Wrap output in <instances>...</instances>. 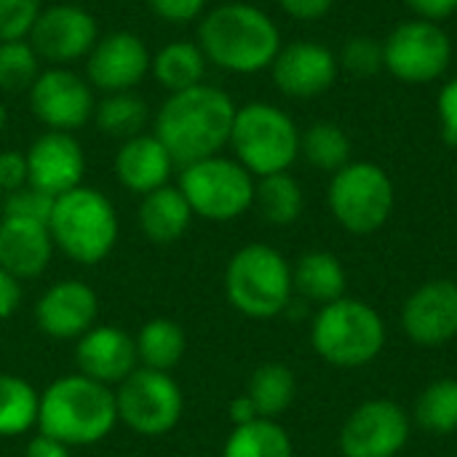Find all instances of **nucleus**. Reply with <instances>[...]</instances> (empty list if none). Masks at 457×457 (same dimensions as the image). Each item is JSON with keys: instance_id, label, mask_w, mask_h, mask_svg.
<instances>
[{"instance_id": "39448f33", "label": "nucleus", "mask_w": 457, "mask_h": 457, "mask_svg": "<svg viewBox=\"0 0 457 457\" xmlns=\"http://www.w3.org/2000/svg\"><path fill=\"white\" fill-rule=\"evenodd\" d=\"M292 268L281 252L268 244H246L225 270V295L230 305L249 319H273L289 308Z\"/></svg>"}, {"instance_id": "a878e982", "label": "nucleus", "mask_w": 457, "mask_h": 457, "mask_svg": "<svg viewBox=\"0 0 457 457\" xmlns=\"http://www.w3.org/2000/svg\"><path fill=\"white\" fill-rule=\"evenodd\" d=\"M137 359L147 370L169 372L174 370L187 348L185 329L171 319H153L137 335Z\"/></svg>"}, {"instance_id": "bb28decb", "label": "nucleus", "mask_w": 457, "mask_h": 457, "mask_svg": "<svg viewBox=\"0 0 457 457\" xmlns=\"http://www.w3.org/2000/svg\"><path fill=\"white\" fill-rule=\"evenodd\" d=\"M303 187L289 171L260 177V182L254 185V206L270 225L284 228L297 222V217L303 214Z\"/></svg>"}, {"instance_id": "b1692460", "label": "nucleus", "mask_w": 457, "mask_h": 457, "mask_svg": "<svg viewBox=\"0 0 457 457\" xmlns=\"http://www.w3.org/2000/svg\"><path fill=\"white\" fill-rule=\"evenodd\" d=\"M292 287L313 303L329 305L345 292V270L329 252H308L292 268Z\"/></svg>"}, {"instance_id": "4be33fe9", "label": "nucleus", "mask_w": 457, "mask_h": 457, "mask_svg": "<svg viewBox=\"0 0 457 457\" xmlns=\"http://www.w3.org/2000/svg\"><path fill=\"white\" fill-rule=\"evenodd\" d=\"M174 161L155 134H137L123 139L115 153V177L118 182L139 195H147L169 185Z\"/></svg>"}, {"instance_id": "dca6fc26", "label": "nucleus", "mask_w": 457, "mask_h": 457, "mask_svg": "<svg viewBox=\"0 0 457 457\" xmlns=\"http://www.w3.org/2000/svg\"><path fill=\"white\" fill-rule=\"evenodd\" d=\"M340 72L337 54L313 40H295L281 46L270 64L276 88L292 99H313L327 94Z\"/></svg>"}, {"instance_id": "6ab92c4d", "label": "nucleus", "mask_w": 457, "mask_h": 457, "mask_svg": "<svg viewBox=\"0 0 457 457\" xmlns=\"http://www.w3.org/2000/svg\"><path fill=\"white\" fill-rule=\"evenodd\" d=\"M99 300L83 281L67 278L48 287L35 305V324L54 340H80L96 321Z\"/></svg>"}, {"instance_id": "cd10ccee", "label": "nucleus", "mask_w": 457, "mask_h": 457, "mask_svg": "<svg viewBox=\"0 0 457 457\" xmlns=\"http://www.w3.org/2000/svg\"><path fill=\"white\" fill-rule=\"evenodd\" d=\"M295 391H297V383H295L292 370L287 364L270 361V364H262L254 370L246 396L257 407L260 418L273 420L284 410H289V404L295 402Z\"/></svg>"}, {"instance_id": "c03bdc74", "label": "nucleus", "mask_w": 457, "mask_h": 457, "mask_svg": "<svg viewBox=\"0 0 457 457\" xmlns=\"http://www.w3.org/2000/svg\"><path fill=\"white\" fill-rule=\"evenodd\" d=\"M24 457H70V447L51 439V436H46V434H40L27 445Z\"/></svg>"}, {"instance_id": "4c0bfd02", "label": "nucleus", "mask_w": 457, "mask_h": 457, "mask_svg": "<svg viewBox=\"0 0 457 457\" xmlns=\"http://www.w3.org/2000/svg\"><path fill=\"white\" fill-rule=\"evenodd\" d=\"M145 3L158 19L169 24H187L198 19L206 5V0H145Z\"/></svg>"}, {"instance_id": "412c9836", "label": "nucleus", "mask_w": 457, "mask_h": 457, "mask_svg": "<svg viewBox=\"0 0 457 457\" xmlns=\"http://www.w3.org/2000/svg\"><path fill=\"white\" fill-rule=\"evenodd\" d=\"M54 238L46 222L21 220V217H0V268L13 278H35L40 276L54 254Z\"/></svg>"}, {"instance_id": "f704fd0d", "label": "nucleus", "mask_w": 457, "mask_h": 457, "mask_svg": "<svg viewBox=\"0 0 457 457\" xmlns=\"http://www.w3.org/2000/svg\"><path fill=\"white\" fill-rule=\"evenodd\" d=\"M337 62H340V70L356 78H370L383 70V43H378L370 35H353L343 43Z\"/></svg>"}, {"instance_id": "423d86ee", "label": "nucleus", "mask_w": 457, "mask_h": 457, "mask_svg": "<svg viewBox=\"0 0 457 457\" xmlns=\"http://www.w3.org/2000/svg\"><path fill=\"white\" fill-rule=\"evenodd\" d=\"M230 147L252 177L289 171L300 155V129L281 107L249 102L236 110Z\"/></svg>"}, {"instance_id": "e433bc0d", "label": "nucleus", "mask_w": 457, "mask_h": 457, "mask_svg": "<svg viewBox=\"0 0 457 457\" xmlns=\"http://www.w3.org/2000/svg\"><path fill=\"white\" fill-rule=\"evenodd\" d=\"M54 201H56V198L40 193L37 187L24 185V187H19V190H13V193H5V195H3V214H0V217L37 220V222H46V225H48Z\"/></svg>"}, {"instance_id": "7c9ffc66", "label": "nucleus", "mask_w": 457, "mask_h": 457, "mask_svg": "<svg viewBox=\"0 0 457 457\" xmlns=\"http://www.w3.org/2000/svg\"><path fill=\"white\" fill-rule=\"evenodd\" d=\"M300 153L313 169L335 174L351 163V139L343 126L332 120H316L300 134Z\"/></svg>"}, {"instance_id": "58836bf2", "label": "nucleus", "mask_w": 457, "mask_h": 457, "mask_svg": "<svg viewBox=\"0 0 457 457\" xmlns=\"http://www.w3.org/2000/svg\"><path fill=\"white\" fill-rule=\"evenodd\" d=\"M29 182L27 174V155L19 150H3L0 153V193H13Z\"/></svg>"}, {"instance_id": "72a5a7b5", "label": "nucleus", "mask_w": 457, "mask_h": 457, "mask_svg": "<svg viewBox=\"0 0 457 457\" xmlns=\"http://www.w3.org/2000/svg\"><path fill=\"white\" fill-rule=\"evenodd\" d=\"M40 72V56L35 54L29 40L0 43V91H29Z\"/></svg>"}, {"instance_id": "a211bd4d", "label": "nucleus", "mask_w": 457, "mask_h": 457, "mask_svg": "<svg viewBox=\"0 0 457 457\" xmlns=\"http://www.w3.org/2000/svg\"><path fill=\"white\" fill-rule=\"evenodd\" d=\"M402 327L418 345L434 348L457 335V284L436 278L418 287L402 311Z\"/></svg>"}, {"instance_id": "4468645a", "label": "nucleus", "mask_w": 457, "mask_h": 457, "mask_svg": "<svg viewBox=\"0 0 457 457\" xmlns=\"http://www.w3.org/2000/svg\"><path fill=\"white\" fill-rule=\"evenodd\" d=\"M410 439L407 412L388 402L375 399L356 407L340 431L343 457H396Z\"/></svg>"}, {"instance_id": "7ed1b4c3", "label": "nucleus", "mask_w": 457, "mask_h": 457, "mask_svg": "<svg viewBox=\"0 0 457 457\" xmlns=\"http://www.w3.org/2000/svg\"><path fill=\"white\" fill-rule=\"evenodd\" d=\"M115 391L80 372L54 380L40 394L37 428L67 447L96 445L115 428Z\"/></svg>"}, {"instance_id": "f8f14e48", "label": "nucleus", "mask_w": 457, "mask_h": 457, "mask_svg": "<svg viewBox=\"0 0 457 457\" xmlns=\"http://www.w3.org/2000/svg\"><path fill=\"white\" fill-rule=\"evenodd\" d=\"M27 40L40 62H48L51 67H64L91 54L99 40V27L86 8L59 3L40 11Z\"/></svg>"}, {"instance_id": "9d476101", "label": "nucleus", "mask_w": 457, "mask_h": 457, "mask_svg": "<svg viewBox=\"0 0 457 457\" xmlns=\"http://www.w3.org/2000/svg\"><path fill=\"white\" fill-rule=\"evenodd\" d=\"M450 62L453 40L436 21H402L383 40V70H388L402 83H434L450 70Z\"/></svg>"}, {"instance_id": "20e7f679", "label": "nucleus", "mask_w": 457, "mask_h": 457, "mask_svg": "<svg viewBox=\"0 0 457 457\" xmlns=\"http://www.w3.org/2000/svg\"><path fill=\"white\" fill-rule=\"evenodd\" d=\"M48 230L54 246L72 262L96 265L118 241V214L104 193L80 185L54 201Z\"/></svg>"}, {"instance_id": "ea45409f", "label": "nucleus", "mask_w": 457, "mask_h": 457, "mask_svg": "<svg viewBox=\"0 0 457 457\" xmlns=\"http://www.w3.org/2000/svg\"><path fill=\"white\" fill-rule=\"evenodd\" d=\"M436 112L442 120V139L457 147V78L447 80L436 99Z\"/></svg>"}, {"instance_id": "9b49d317", "label": "nucleus", "mask_w": 457, "mask_h": 457, "mask_svg": "<svg viewBox=\"0 0 457 457\" xmlns=\"http://www.w3.org/2000/svg\"><path fill=\"white\" fill-rule=\"evenodd\" d=\"M118 420L139 436H163L182 418V391L169 372L137 367L115 391Z\"/></svg>"}, {"instance_id": "f257e3e1", "label": "nucleus", "mask_w": 457, "mask_h": 457, "mask_svg": "<svg viewBox=\"0 0 457 457\" xmlns=\"http://www.w3.org/2000/svg\"><path fill=\"white\" fill-rule=\"evenodd\" d=\"M236 102L228 91L198 83L193 88L169 94L155 115V137L169 150L174 166H190L195 161L220 155L230 145L236 120Z\"/></svg>"}, {"instance_id": "1a4fd4ad", "label": "nucleus", "mask_w": 457, "mask_h": 457, "mask_svg": "<svg viewBox=\"0 0 457 457\" xmlns=\"http://www.w3.org/2000/svg\"><path fill=\"white\" fill-rule=\"evenodd\" d=\"M254 177L236 158L212 155L182 166L177 187L195 217L230 222L254 206Z\"/></svg>"}, {"instance_id": "2f4dec72", "label": "nucleus", "mask_w": 457, "mask_h": 457, "mask_svg": "<svg viewBox=\"0 0 457 457\" xmlns=\"http://www.w3.org/2000/svg\"><path fill=\"white\" fill-rule=\"evenodd\" d=\"M40 394L16 375H0V436H19L37 426Z\"/></svg>"}, {"instance_id": "79ce46f5", "label": "nucleus", "mask_w": 457, "mask_h": 457, "mask_svg": "<svg viewBox=\"0 0 457 457\" xmlns=\"http://www.w3.org/2000/svg\"><path fill=\"white\" fill-rule=\"evenodd\" d=\"M404 3L418 19L436 21V24L457 11V0H404Z\"/></svg>"}, {"instance_id": "c756f323", "label": "nucleus", "mask_w": 457, "mask_h": 457, "mask_svg": "<svg viewBox=\"0 0 457 457\" xmlns=\"http://www.w3.org/2000/svg\"><path fill=\"white\" fill-rule=\"evenodd\" d=\"M94 120L102 134H110L118 139H131L137 134H145L150 110L139 94L120 91V94H107L102 102H96Z\"/></svg>"}, {"instance_id": "49530a36", "label": "nucleus", "mask_w": 457, "mask_h": 457, "mask_svg": "<svg viewBox=\"0 0 457 457\" xmlns=\"http://www.w3.org/2000/svg\"><path fill=\"white\" fill-rule=\"evenodd\" d=\"M5 120H8V112H5V107L0 104V134L5 131Z\"/></svg>"}, {"instance_id": "de8ad7c7", "label": "nucleus", "mask_w": 457, "mask_h": 457, "mask_svg": "<svg viewBox=\"0 0 457 457\" xmlns=\"http://www.w3.org/2000/svg\"><path fill=\"white\" fill-rule=\"evenodd\" d=\"M0 214H3V193H0Z\"/></svg>"}, {"instance_id": "f03ea898", "label": "nucleus", "mask_w": 457, "mask_h": 457, "mask_svg": "<svg viewBox=\"0 0 457 457\" xmlns=\"http://www.w3.org/2000/svg\"><path fill=\"white\" fill-rule=\"evenodd\" d=\"M198 46L214 67L236 75H254L270 70L281 51V32L262 8L222 3L201 19Z\"/></svg>"}, {"instance_id": "5701e85b", "label": "nucleus", "mask_w": 457, "mask_h": 457, "mask_svg": "<svg viewBox=\"0 0 457 457\" xmlns=\"http://www.w3.org/2000/svg\"><path fill=\"white\" fill-rule=\"evenodd\" d=\"M193 217L195 214H193L187 198L174 185H163V187L142 195L139 228H142L145 238H150L153 244L166 246V244L179 241L187 233Z\"/></svg>"}, {"instance_id": "c85d7f7f", "label": "nucleus", "mask_w": 457, "mask_h": 457, "mask_svg": "<svg viewBox=\"0 0 457 457\" xmlns=\"http://www.w3.org/2000/svg\"><path fill=\"white\" fill-rule=\"evenodd\" d=\"M222 457H292V439L276 420L257 418L233 428Z\"/></svg>"}, {"instance_id": "a18cd8bd", "label": "nucleus", "mask_w": 457, "mask_h": 457, "mask_svg": "<svg viewBox=\"0 0 457 457\" xmlns=\"http://www.w3.org/2000/svg\"><path fill=\"white\" fill-rule=\"evenodd\" d=\"M257 418H260L257 407L252 404V399L246 394L230 402V420H233V426H246V423H252Z\"/></svg>"}, {"instance_id": "473e14b6", "label": "nucleus", "mask_w": 457, "mask_h": 457, "mask_svg": "<svg viewBox=\"0 0 457 457\" xmlns=\"http://www.w3.org/2000/svg\"><path fill=\"white\" fill-rule=\"evenodd\" d=\"M415 420L423 431L447 436L457 431V380H436L431 383L418 404H415Z\"/></svg>"}, {"instance_id": "37998d69", "label": "nucleus", "mask_w": 457, "mask_h": 457, "mask_svg": "<svg viewBox=\"0 0 457 457\" xmlns=\"http://www.w3.org/2000/svg\"><path fill=\"white\" fill-rule=\"evenodd\" d=\"M21 303V287H19V278H13L8 270L0 268V321L3 319H11L16 313Z\"/></svg>"}, {"instance_id": "6e6552de", "label": "nucleus", "mask_w": 457, "mask_h": 457, "mask_svg": "<svg viewBox=\"0 0 457 457\" xmlns=\"http://www.w3.org/2000/svg\"><path fill=\"white\" fill-rule=\"evenodd\" d=\"M329 209L335 220L356 236L380 230L396 204V190L388 171L372 161H351L332 174Z\"/></svg>"}, {"instance_id": "a19ab883", "label": "nucleus", "mask_w": 457, "mask_h": 457, "mask_svg": "<svg viewBox=\"0 0 457 457\" xmlns=\"http://www.w3.org/2000/svg\"><path fill=\"white\" fill-rule=\"evenodd\" d=\"M281 11L289 13L292 19L300 21H316L321 16H327L335 5V0H278Z\"/></svg>"}, {"instance_id": "aec40b11", "label": "nucleus", "mask_w": 457, "mask_h": 457, "mask_svg": "<svg viewBox=\"0 0 457 457\" xmlns=\"http://www.w3.org/2000/svg\"><path fill=\"white\" fill-rule=\"evenodd\" d=\"M75 361L80 375L112 386L123 383L139 364L137 343L120 327H91L75 348Z\"/></svg>"}, {"instance_id": "c9c22d12", "label": "nucleus", "mask_w": 457, "mask_h": 457, "mask_svg": "<svg viewBox=\"0 0 457 457\" xmlns=\"http://www.w3.org/2000/svg\"><path fill=\"white\" fill-rule=\"evenodd\" d=\"M40 11L43 0H0V43L27 40Z\"/></svg>"}, {"instance_id": "ddd939ff", "label": "nucleus", "mask_w": 457, "mask_h": 457, "mask_svg": "<svg viewBox=\"0 0 457 457\" xmlns=\"http://www.w3.org/2000/svg\"><path fill=\"white\" fill-rule=\"evenodd\" d=\"M29 94L32 115L46 126V131H78L94 118V91L78 72L67 67H48L37 75Z\"/></svg>"}, {"instance_id": "393cba45", "label": "nucleus", "mask_w": 457, "mask_h": 457, "mask_svg": "<svg viewBox=\"0 0 457 457\" xmlns=\"http://www.w3.org/2000/svg\"><path fill=\"white\" fill-rule=\"evenodd\" d=\"M150 72L155 75V80L169 91H185L193 88L198 83H204L206 75V56L201 51L198 43L190 40H174L169 46H163L155 56H153V67Z\"/></svg>"}, {"instance_id": "f3484780", "label": "nucleus", "mask_w": 457, "mask_h": 457, "mask_svg": "<svg viewBox=\"0 0 457 457\" xmlns=\"http://www.w3.org/2000/svg\"><path fill=\"white\" fill-rule=\"evenodd\" d=\"M24 155H27V174H29L27 185L37 187L40 193L59 198L67 190L83 185L86 153L72 134L43 131Z\"/></svg>"}, {"instance_id": "2eb2a0df", "label": "nucleus", "mask_w": 457, "mask_h": 457, "mask_svg": "<svg viewBox=\"0 0 457 457\" xmlns=\"http://www.w3.org/2000/svg\"><path fill=\"white\" fill-rule=\"evenodd\" d=\"M150 67H153V56L145 40L126 29L99 37L91 54L86 56L88 83L104 94L134 91L147 78Z\"/></svg>"}, {"instance_id": "0eeeda50", "label": "nucleus", "mask_w": 457, "mask_h": 457, "mask_svg": "<svg viewBox=\"0 0 457 457\" xmlns=\"http://www.w3.org/2000/svg\"><path fill=\"white\" fill-rule=\"evenodd\" d=\"M313 351L332 367H364L386 345V324L364 300L340 297L324 305L311 329Z\"/></svg>"}]
</instances>
